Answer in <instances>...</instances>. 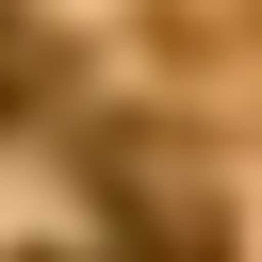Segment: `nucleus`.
I'll use <instances>...</instances> for the list:
<instances>
[{
  "label": "nucleus",
  "mask_w": 262,
  "mask_h": 262,
  "mask_svg": "<svg viewBox=\"0 0 262 262\" xmlns=\"http://www.w3.org/2000/svg\"><path fill=\"white\" fill-rule=\"evenodd\" d=\"M49 82H66V33H49L33 0H0V131H16V115L49 98Z\"/></svg>",
  "instance_id": "nucleus-1"
}]
</instances>
